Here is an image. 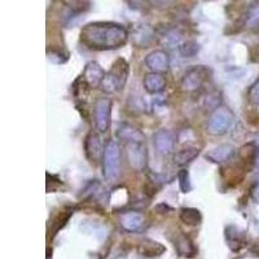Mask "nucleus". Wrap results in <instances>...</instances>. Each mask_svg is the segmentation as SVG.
<instances>
[{
    "mask_svg": "<svg viewBox=\"0 0 259 259\" xmlns=\"http://www.w3.org/2000/svg\"><path fill=\"white\" fill-rule=\"evenodd\" d=\"M128 30L117 22H90L80 30V41L90 50L110 51L123 47L128 40Z\"/></svg>",
    "mask_w": 259,
    "mask_h": 259,
    "instance_id": "1",
    "label": "nucleus"
},
{
    "mask_svg": "<svg viewBox=\"0 0 259 259\" xmlns=\"http://www.w3.org/2000/svg\"><path fill=\"white\" fill-rule=\"evenodd\" d=\"M130 74V65L124 59L119 57L115 60L114 64L108 73L105 74L103 83L100 85V90L106 95L117 94L122 91L126 85Z\"/></svg>",
    "mask_w": 259,
    "mask_h": 259,
    "instance_id": "2",
    "label": "nucleus"
},
{
    "mask_svg": "<svg viewBox=\"0 0 259 259\" xmlns=\"http://www.w3.org/2000/svg\"><path fill=\"white\" fill-rule=\"evenodd\" d=\"M122 150L117 140H109L105 144L103 157V175L106 182H117L121 177Z\"/></svg>",
    "mask_w": 259,
    "mask_h": 259,
    "instance_id": "3",
    "label": "nucleus"
},
{
    "mask_svg": "<svg viewBox=\"0 0 259 259\" xmlns=\"http://www.w3.org/2000/svg\"><path fill=\"white\" fill-rule=\"evenodd\" d=\"M233 121H235V115L232 110L226 106H221L210 114L206 123V131L214 136L224 135L232 127Z\"/></svg>",
    "mask_w": 259,
    "mask_h": 259,
    "instance_id": "4",
    "label": "nucleus"
},
{
    "mask_svg": "<svg viewBox=\"0 0 259 259\" xmlns=\"http://www.w3.org/2000/svg\"><path fill=\"white\" fill-rule=\"evenodd\" d=\"M211 77V70L207 66H194L187 71L182 78L180 89L184 92H196L203 87Z\"/></svg>",
    "mask_w": 259,
    "mask_h": 259,
    "instance_id": "5",
    "label": "nucleus"
},
{
    "mask_svg": "<svg viewBox=\"0 0 259 259\" xmlns=\"http://www.w3.org/2000/svg\"><path fill=\"white\" fill-rule=\"evenodd\" d=\"M112 108L113 101L108 97H100L95 103V126H96L99 133L105 134L110 128V124H112Z\"/></svg>",
    "mask_w": 259,
    "mask_h": 259,
    "instance_id": "6",
    "label": "nucleus"
},
{
    "mask_svg": "<svg viewBox=\"0 0 259 259\" xmlns=\"http://www.w3.org/2000/svg\"><path fill=\"white\" fill-rule=\"evenodd\" d=\"M126 148V157L130 166L138 172H142L147 167L148 152L145 143H127L124 144Z\"/></svg>",
    "mask_w": 259,
    "mask_h": 259,
    "instance_id": "7",
    "label": "nucleus"
},
{
    "mask_svg": "<svg viewBox=\"0 0 259 259\" xmlns=\"http://www.w3.org/2000/svg\"><path fill=\"white\" fill-rule=\"evenodd\" d=\"M84 150L89 161L94 165H97L100 159H103L104 152H105V147L103 145L100 136L95 133H90L85 136Z\"/></svg>",
    "mask_w": 259,
    "mask_h": 259,
    "instance_id": "8",
    "label": "nucleus"
},
{
    "mask_svg": "<svg viewBox=\"0 0 259 259\" xmlns=\"http://www.w3.org/2000/svg\"><path fill=\"white\" fill-rule=\"evenodd\" d=\"M153 143L157 152L161 156H167V154H170L174 150L175 143H177V136L170 130L161 128L153 135Z\"/></svg>",
    "mask_w": 259,
    "mask_h": 259,
    "instance_id": "9",
    "label": "nucleus"
},
{
    "mask_svg": "<svg viewBox=\"0 0 259 259\" xmlns=\"http://www.w3.org/2000/svg\"><path fill=\"white\" fill-rule=\"evenodd\" d=\"M144 215L136 210H128L118 215V223L126 232H139L144 226Z\"/></svg>",
    "mask_w": 259,
    "mask_h": 259,
    "instance_id": "10",
    "label": "nucleus"
},
{
    "mask_svg": "<svg viewBox=\"0 0 259 259\" xmlns=\"http://www.w3.org/2000/svg\"><path fill=\"white\" fill-rule=\"evenodd\" d=\"M105 71L101 68L100 64L96 61H90L84 66L82 74V80L89 85L90 89H100L101 83L105 78Z\"/></svg>",
    "mask_w": 259,
    "mask_h": 259,
    "instance_id": "11",
    "label": "nucleus"
},
{
    "mask_svg": "<svg viewBox=\"0 0 259 259\" xmlns=\"http://www.w3.org/2000/svg\"><path fill=\"white\" fill-rule=\"evenodd\" d=\"M145 65L148 66V69L152 70V73L162 74L170 68V57L165 51H153L145 57Z\"/></svg>",
    "mask_w": 259,
    "mask_h": 259,
    "instance_id": "12",
    "label": "nucleus"
},
{
    "mask_svg": "<svg viewBox=\"0 0 259 259\" xmlns=\"http://www.w3.org/2000/svg\"><path fill=\"white\" fill-rule=\"evenodd\" d=\"M133 38H134V43H135L136 46H139L140 48H144V47H148V46L153 41V39L156 38V31H154L149 25H145V24L134 25Z\"/></svg>",
    "mask_w": 259,
    "mask_h": 259,
    "instance_id": "13",
    "label": "nucleus"
},
{
    "mask_svg": "<svg viewBox=\"0 0 259 259\" xmlns=\"http://www.w3.org/2000/svg\"><path fill=\"white\" fill-rule=\"evenodd\" d=\"M144 89L148 94L158 95L165 91L166 89V79L165 77L159 73H148L145 74L144 80H143Z\"/></svg>",
    "mask_w": 259,
    "mask_h": 259,
    "instance_id": "14",
    "label": "nucleus"
},
{
    "mask_svg": "<svg viewBox=\"0 0 259 259\" xmlns=\"http://www.w3.org/2000/svg\"><path fill=\"white\" fill-rule=\"evenodd\" d=\"M117 138L127 144V143H145L144 134L131 124H122L117 131Z\"/></svg>",
    "mask_w": 259,
    "mask_h": 259,
    "instance_id": "15",
    "label": "nucleus"
},
{
    "mask_svg": "<svg viewBox=\"0 0 259 259\" xmlns=\"http://www.w3.org/2000/svg\"><path fill=\"white\" fill-rule=\"evenodd\" d=\"M235 153V148L231 144H221L218 147L212 148L206 153V159L214 162V163H222L232 158Z\"/></svg>",
    "mask_w": 259,
    "mask_h": 259,
    "instance_id": "16",
    "label": "nucleus"
},
{
    "mask_svg": "<svg viewBox=\"0 0 259 259\" xmlns=\"http://www.w3.org/2000/svg\"><path fill=\"white\" fill-rule=\"evenodd\" d=\"M200 152L201 150L196 147L183 148V149L178 150L177 153L174 154V157H172V161H174V163L177 166L183 167V166L188 165V163H191L193 159L197 158L198 154H200Z\"/></svg>",
    "mask_w": 259,
    "mask_h": 259,
    "instance_id": "17",
    "label": "nucleus"
},
{
    "mask_svg": "<svg viewBox=\"0 0 259 259\" xmlns=\"http://www.w3.org/2000/svg\"><path fill=\"white\" fill-rule=\"evenodd\" d=\"M244 232L239 230L236 226H228L226 227V239L228 242V246L232 250L237 251L241 249L242 244H244Z\"/></svg>",
    "mask_w": 259,
    "mask_h": 259,
    "instance_id": "18",
    "label": "nucleus"
},
{
    "mask_svg": "<svg viewBox=\"0 0 259 259\" xmlns=\"http://www.w3.org/2000/svg\"><path fill=\"white\" fill-rule=\"evenodd\" d=\"M179 218L187 226H200L202 222V215H201L200 210L194 209V207H183L180 209Z\"/></svg>",
    "mask_w": 259,
    "mask_h": 259,
    "instance_id": "19",
    "label": "nucleus"
},
{
    "mask_svg": "<svg viewBox=\"0 0 259 259\" xmlns=\"http://www.w3.org/2000/svg\"><path fill=\"white\" fill-rule=\"evenodd\" d=\"M175 247H177L178 254L182 256H193L196 254V247L193 242L186 235L178 236L175 240Z\"/></svg>",
    "mask_w": 259,
    "mask_h": 259,
    "instance_id": "20",
    "label": "nucleus"
},
{
    "mask_svg": "<svg viewBox=\"0 0 259 259\" xmlns=\"http://www.w3.org/2000/svg\"><path fill=\"white\" fill-rule=\"evenodd\" d=\"M159 39L165 46H170V47H179L180 39H182V34L175 27H168V29L163 30L159 35Z\"/></svg>",
    "mask_w": 259,
    "mask_h": 259,
    "instance_id": "21",
    "label": "nucleus"
},
{
    "mask_svg": "<svg viewBox=\"0 0 259 259\" xmlns=\"http://www.w3.org/2000/svg\"><path fill=\"white\" fill-rule=\"evenodd\" d=\"M244 25L249 29H255L259 26V4H253L247 8L242 16Z\"/></svg>",
    "mask_w": 259,
    "mask_h": 259,
    "instance_id": "22",
    "label": "nucleus"
},
{
    "mask_svg": "<svg viewBox=\"0 0 259 259\" xmlns=\"http://www.w3.org/2000/svg\"><path fill=\"white\" fill-rule=\"evenodd\" d=\"M180 56L183 57H193L196 55H198V52L201 51V46L198 45L197 41L194 40H187L180 43V46L178 47Z\"/></svg>",
    "mask_w": 259,
    "mask_h": 259,
    "instance_id": "23",
    "label": "nucleus"
},
{
    "mask_svg": "<svg viewBox=\"0 0 259 259\" xmlns=\"http://www.w3.org/2000/svg\"><path fill=\"white\" fill-rule=\"evenodd\" d=\"M178 180H179V188L183 193H189L192 191L191 178H189L188 170H180L178 172Z\"/></svg>",
    "mask_w": 259,
    "mask_h": 259,
    "instance_id": "24",
    "label": "nucleus"
},
{
    "mask_svg": "<svg viewBox=\"0 0 259 259\" xmlns=\"http://www.w3.org/2000/svg\"><path fill=\"white\" fill-rule=\"evenodd\" d=\"M221 103L222 96L218 92H211V94L207 95L206 99H205V106H206L207 109L212 110V112H214L215 109L221 108Z\"/></svg>",
    "mask_w": 259,
    "mask_h": 259,
    "instance_id": "25",
    "label": "nucleus"
},
{
    "mask_svg": "<svg viewBox=\"0 0 259 259\" xmlns=\"http://www.w3.org/2000/svg\"><path fill=\"white\" fill-rule=\"evenodd\" d=\"M47 55L48 59L52 62H55V64H64V62L68 61L69 59V53L64 52V51L61 50H48Z\"/></svg>",
    "mask_w": 259,
    "mask_h": 259,
    "instance_id": "26",
    "label": "nucleus"
},
{
    "mask_svg": "<svg viewBox=\"0 0 259 259\" xmlns=\"http://www.w3.org/2000/svg\"><path fill=\"white\" fill-rule=\"evenodd\" d=\"M247 99L254 105H259V78L249 87L247 91Z\"/></svg>",
    "mask_w": 259,
    "mask_h": 259,
    "instance_id": "27",
    "label": "nucleus"
},
{
    "mask_svg": "<svg viewBox=\"0 0 259 259\" xmlns=\"http://www.w3.org/2000/svg\"><path fill=\"white\" fill-rule=\"evenodd\" d=\"M154 210L156 211H158L159 214H166L167 211H171V207L168 206V205H166V203H159V205H157L156 207H154Z\"/></svg>",
    "mask_w": 259,
    "mask_h": 259,
    "instance_id": "28",
    "label": "nucleus"
},
{
    "mask_svg": "<svg viewBox=\"0 0 259 259\" xmlns=\"http://www.w3.org/2000/svg\"><path fill=\"white\" fill-rule=\"evenodd\" d=\"M251 198L259 203V182L255 183L251 188Z\"/></svg>",
    "mask_w": 259,
    "mask_h": 259,
    "instance_id": "29",
    "label": "nucleus"
},
{
    "mask_svg": "<svg viewBox=\"0 0 259 259\" xmlns=\"http://www.w3.org/2000/svg\"><path fill=\"white\" fill-rule=\"evenodd\" d=\"M255 56H256V61L259 62V46L256 47V52H255Z\"/></svg>",
    "mask_w": 259,
    "mask_h": 259,
    "instance_id": "30",
    "label": "nucleus"
}]
</instances>
